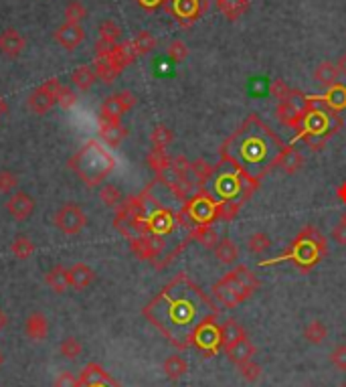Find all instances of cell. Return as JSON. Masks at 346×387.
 Here are the masks:
<instances>
[{"label": "cell", "instance_id": "obj_1", "mask_svg": "<svg viewBox=\"0 0 346 387\" xmlns=\"http://www.w3.org/2000/svg\"><path fill=\"white\" fill-rule=\"evenodd\" d=\"M142 315L172 347L188 349L199 329L215 320L219 311L201 286L179 274L142 308Z\"/></svg>", "mask_w": 346, "mask_h": 387}, {"label": "cell", "instance_id": "obj_2", "mask_svg": "<svg viewBox=\"0 0 346 387\" xmlns=\"http://www.w3.org/2000/svg\"><path fill=\"white\" fill-rule=\"evenodd\" d=\"M283 148L286 145L276 132L257 114H249V118L221 146V163L239 170L243 179L257 189L265 174L277 167Z\"/></svg>", "mask_w": 346, "mask_h": 387}, {"label": "cell", "instance_id": "obj_3", "mask_svg": "<svg viewBox=\"0 0 346 387\" xmlns=\"http://www.w3.org/2000/svg\"><path fill=\"white\" fill-rule=\"evenodd\" d=\"M255 187H252L243 174L233 169L227 163H221L211 176V197L219 203V219L229 221L237 215L241 205L252 197Z\"/></svg>", "mask_w": 346, "mask_h": 387}, {"label": "cell", "instance_id": "obj_4", "mask_svg": "<svg viewBox=\"0 0 346 387\" xmlns=\"http://www.w3.org/2000/svg\"><path fill=\"white\" fill-rule=\"evenodd\" d=\"M343 128V118L334 112L322 96H310V106L302 120L296 140H304L312 152L322 150L324 145Z\"/></svg>", "mask_w": 346, "mask_h": 387}, {"label": "cell", "instance_id": "obj_5", "mask_svg": "<svg viewBox=\"0 0 346 387\" xmlns=\"http://www.w3.org/2000/svg\"><path fill=\"white\" fill-rule=\"evenodd\" d=\"M69 169L79 176L85 187L93 189L110 176V172L115 169V158L97 140H88L69 158Z\"/></svg>", "mask_w": 346, "mask_h": 387}, {"label": "cell", "instance_id": "obj_6", "mask_svg": "<svg viewBox=\"0 0 346 387\" xmlns=\"http://www.w3.org/2000/svg\"><path fill=\"white\" fill-rule=\"evenodd\" d=\"M259 288V280L249 267L237 266L225 274L217 284H213V294L217 302L225 308H235L245 302Z\"/></svg>", "mask_w": 346, "mask_h": 387}, {"label": "cell", "instance_id": "obj_7", "mask_svg": "<svg viewBox=\"0 0 346 387\" xmlns=\"http://www.w3.org/2000/svg\"><path fill=\"white\" fill-rule=\"evenodd\" d=\"M326 249L328 247H326V240H324L322 233L316 227L308 225L298 233L290 252L286 256L277 258L276 262H292L302 272H310L326 256Z\"/></svg>", "mask_w": 346, "mask_h": 387}, {"label": "cell", "instance_id": "obj_8", "mask_svg": "<svg viewBox=\"0 0 346 387\" xmlns=\"http://www.w3.org/2000/svg\"><path fill=\"white\" fill-rule=\"evenodd\" d=\"M181 211L192 227L211 225L215 219H219V203L211 197L208 191H201V193L192 195L183 205Z\"/></svg>", "mask_w": 346, "mask_h": 387}, {"label": "cell", "instance_id": "obj_9", "mask_svg": "<svg viewBox=\"0 0 346 387\" xmlns=\"http://www.w3.org/2000/svg\"><path fill=\"white\" fill-rule=\"evenodd\" d=\"M308 106H310V96L292 90L288 99H283V101L277 104V120L281 122L283 126H288V128H296L298 130L302 120H304V116H306Z\"/></svg>", "mask_w": 346, "mask_h": 387}, {"label": "cell", "instance_id": "obj_10", "mask_svg": "<svg viewBox=\"0 0 346 387\" xmlns=\"http://www.w3.org/2000/svg\"><path fill=\"white\" fill-rule=\"evenodd\" d=\"M61 81L51 77L47 79L45 83H41L33 94H28L26 97V108L37 114V116H45L47 112H51L55 106H57V96H59V90H61Z\"/></svg>", "mask_w": 346, "mask_h": 387}, {"label": "cell", "instance_id": "obj_11", "mask_svg": "<svg viewBox=\"0 0 346 387\" xmlns=\"http://www.w3.org/2000/svg\"><path fill=\"white\" fill-rule=\"evenodd\" d=\"M55 227L63 233V236H77L83 231V227L88 225V215L83 211L81 205L77 203H65L57 209L55 217H53Z\"/></svg>", "mask_w": 346, "mask_h": 387}, {"label": "cell", "instance_id": "obj_12", "mask_svg": "<svg viewBox=\"0 0 346 387\" xmlns=\"http://www.w3.org/2000/svg\"><path fill=\"white\" fill-rule=\"evenodd\" d=\"M136 96L128 90L120 92V94H112V96L106 97V101L101 104L99 108V118L104 120H114L122 122V116L128 114L134 106H136Z\"/></svg>", "mask_w": 346, "mask_h": 387}, {"label": "cell", "instance_id": "obj_13", "mask_svg": "<svg viewBox=\"0 0 346 387\" xmlns=\"http://www.w3.org/2000/svg\"><path fill=\"white\" fill-rule=\"evenodd\" d=\"M192 347H197L205 357H215L219 351H223L221 324H217V318L199 329V333L195 335V340H192Z\"/></svg>", "mask_w": 346, "mask_h": 387}, {"label": "cell", "instance_id": "obj_14", "mask_svg": "<svg viewBox=\"0 0 346 387\" xmlns=\"http://www.w3.org/2000/svg\"><path fill=\"white\" fill-rule=\"evenodd\" d=\"M205 10L207 0H170V13L185 24H190L199 17H203Z\"/></svg>", "mask_w": 346, "mask_h": 387}, {"label": "cell", "instance_id": "obj_15", "mask_svg": "<svg viewBox=\"0 0 346 387\" xmlns=\"http://www.w3.org/2000/svg\"><path fill=\"white\" fill-rule=\"evenodd\" d=\"M4 207L15 221H26L35 213V199L24 191H15L6 199Z\"/></svg>", "mask_w": 346, "mask_h": 387}, {"label": "cell", "instance_id": "obj_16", "mask_svg": "<svg viewBox=\"0 0 346 387\" xmlns=\"http://www.w3.org/2000/svg\"><path fill=\"white\" fill-rule=\"evenodd\" d=\"M79 387H122L114 377L97 363H88L79 375Z\"/></svg>", "mask_w": 346, "mask_h": 387}, {"label": "cell", "instance_id": "obj_17", "mask_svg": "<svg viewBox=\"0 0 346 387\" xmlns=\"http://www.w3.org/2000/svg\"><path fill=\"white\" fill-rule=\"evenodd\" d=\"M53 37H55V43L59 47H63L65 51H75L85 41V31H83L81 24L63 23L61 26H57Z\"/></svg>", "mask_w": 346, "mask_h": 387}, {"label": "cell", "instance_id": "obj_18", "mask_svg": "<svg viewBox=\"0 0 346 387\" xmlns=\"http://www.w3.org/2000/svg\"><path fill=\"white\" fill-rule=\"evenodd\" d=\"M130 247L140 260H154V258L160 256V252L164 249V238L148 233V236H142L138 240H132Z\"/></svg>", "mask_w": 346, "mask_h": 387}, {"label": "cell", "instance_id": "obj_19", "mask_svg": "<svg viewBox=\"0 0 346 387\" xmlns=\"http://www.w3.org/2000/svg\"><path fill=\"white\" fill-rule=\"evenodd\" d=\"M24 47H26V41L17 28H6L0 33V53L2 55L17 59L24 51Z\"/></svg>", "mask_w": 346, "mask_h": 387}, {"label": "cell", "instance_id": "obj_20", "mask_svg": "<svg viewBox=\"0 0 346 387\" xmlns=\"http://www.w3.org/2000/svg\"><path fill=\"white\" fill-rule=\"evenodd\" d=\"M128 136V130L122 126V122H114V120H104L99 118V138L112 148H117V146L124 142V138Z\"/></svg>", "mask_w": 346, "mask_h": 387}, {"label": "cell", "instance_id": "obj_21", "mask_svg": "<svg viewBox=\"0 0 346 387\" xmlns=\"http://www.w3.org/2000/svg\"><path fill=\"white\" fill-rule=\"evenodd\" d=\"M24 335L35 343H41L49 337V320L43 313H31L24 320Z\"/></svg>", "mask_w": 346, "mask_h": 387}, {"label": "cell", "instance_id": "obj_22", "mask_svg": "<svg viewBox=\"0 0 346 387\" xmlns=\"http://www.w3.org/2000/svg\"><path fill=\"white\" fill-rule=\"evenodd\" d=\"M67 274H69V286L73 290H85V288L92 286L93 280H95V272L83 262H77V264L67 267Z\"/></svg>", "mask_w": 346, "mask_h": 387}, {"label": "cell", "instance_id": "obj_23", "mask_svg": "<svg viewBox=\"0 0 346 387\" xmlns=\"http://www.w3.org/2000/svg\"><path fill=\"white\" fill-rule=\"evenodd\" d=\"M136 49L132 45V41H126V43H117L114 47V51L108 55V59L112 61V65L115 67V72L122 73L128 65H132L136 61Z\"/></svg>", "mask_w": 346, "mask_h": 387}, {"label": "cell", "instance_id": "obj_24", "mask_svg": "<svg viewBox=\"0 0 346 387\" xmlns=\"http://www.w3.org/2000/svg\"><path fill=\"white\" fill-rule=\"evenodd\" d=\"M255 351H257V349H255L254 343H252V340L245 337L243 340H239L237 345H233L231 349H227V351H225V355H227V359H229L231 363L239 367L241 363H247V361H252V359H254Z\"/></svg>", "mask_w": 346, "mask_h": 387}, {"label": "cell", "instance_id": "obj_25", "mask_svg": "<svg viewBox=\"0 0 346 387\" xmlns=\"http://www.w3.org/2000/svg\"><path fill=\"white\" fill-rule=\"evenodd\" d=\"M45 284L51 288V290L55 292V294H63V292H67V288H71L67 267L61 266V264L51 267V270L45 274Z\"/></svg>", "mask_w": 346, "mask_h": 387}, {"label": "cell", "instance_id": "obj_26", "mask_svg": "<svg viewBox=\"0 0 346 387\" xmlns=\"http://www.w3.org/2000/svg\"><path fill=\"white\" fill-rule=\"evenodd\" d=\"M277 167L283 170L286 174H296L304 167V156H302V152L296 146H286L281 156H279Z\"/></svg>", "mask_w": 346, "mask_h": 387}, {"label": "cell", "instance_id": "obj_27", "mask_svg": "<svg viewBox=\"0 0 346 387\" xmlns=\"http://www.w3.org/2000/svg\"><path fill=\"white\" fill-rule=\"evenodd\" d=\"M247 337L245 329L237 322V320H225V324H221V340H223V351L231 349L233 345H237L239 340H243Z\"/></svg>", "mask_w": 346, "mask_h": 387}, {"label": "cell", "instance_id": "obj_28", "mask_svg": "<svg viewBox=\"0 0 346 387\" xmlns=\"http://www.w3.org/2000/svg\"><path fill=\"white\" fill-rule=\"evenodd\" d=\"M95 79H97V75H95V69L92 65H79L71 73V85L79 92H90Z\"/></svg>", "mask_w": 346, "mask_h": 387}, {"label": "cell", "instance_id": "obj_29", "mask_svg": "<svg viewBox=\"0 0 346 387\" xmlns=\"http://www.w3.org/2000/svg\"><path fill=\"white\" fill-rule=\"evenodd\" d=\"M338 67H336V63H332V61H322L318 67H316V72H314V79L326 88V90H330L332 85H336L338 83Z\"/></svg>", "mask_w": 346, "mask_h": 387}, {"label": "cell", "instance_id": "obj_30", "mask_svg": "<svg viewBox=\"0 0 346 387\" xmlns=\"http://www.w3.org/2000/svg\"><path fill=\"white\" fill-rule=\"evenodd\" d=\"M188 240H197V242L201 243L203 247H207V249L217 247V243L221 242L219 236H217V231L213 229V225H197V227L190 231Z\"/></svg>", "mask_w": 346, "mask_h": 387}, {"label": "cell", "instance_id": "obj_31", "mask_svg": "<svg viewBox=\"0 0 346 387\" xmlns=\"http://www.w3.org/2000/svg\"><path fill=\"white\" fill-rule=\"evenodd\" d=\"M217 6L229 21H237L247 13L249 0H217Z\"/></svg>", "mask_w": 346, "mask_h": 387}, {"label": "cell", "instance_id": "obj_32", "mask_svg": "<svg viewBox=\"0 0 346 387\" xmlns=\"http://www.w3.org/2000/svg\"><path fill=\"white\" fill-rule=\"evenodd\" d=\"M162 369H164V375H166L170 381H179L181 377H185V373L188 371V363H186L181 355H170V357L164 361Z\"/></svg>", "mask_w": 346, "mask_h": 387}, {"label": "cell", "instance_id": "obj_33", "mask_svg": "<svg viewBox=\"0 0 346 387\" xmlns=\"http://www.w3.org/2000/svg\"><path fill=\"white\" fill-rule=\"evenodd\" d=\"M215 256H217V260H219L221 264L233 266V264L237 262V258H239V247H237V243H233L231 240L225 238V240H221V242L217 243Z\"/></svg>", "mask_w": 346, "mask_h": 387}, {"label": "cell", "instance_id": "obj_34", "mask_svg": "<svg viewBox=\"0 0 346 387\" xmlns=\"http://www.w3.org/2000/svg\"><path fill=\"white\" fill-rule=\"evenodd\" d=\"M324 101L334 110V112H343L346 110V85L345 83H336L332 85L326 94H324Z\"/></svg>", "mask_w": 346, "mask_h": 387}, {"label": "cell", "instance_id": "obj_35", "mask_svg": "<svg viewBox=\"0 0 346 387\" xmlns=\"http://www.w3.org/2000/svg\"><path fill=\"white\" fill-rule=\"evenodd\" d=\"M170 156L166 154V150H160V148H152L150 152H148V156H146V163H148V167L156 172V176L162 174L164 170L170 169Z\"/></svg>", "mask_w": 346, "mask_h": 387}, {"label": "cell", "instance_id": "obj_36", "mask_svg": "<svg viewBox=\"0 0 346 387\" xmlns=\"http://www.w3.org/2000/svg\"><path fill=\"white\" fill-rule=\"evenodd\" d=\"M190 172H192L195 185H197V187H205L208 181H211V176H213L215 169H213V167L208 165L207 160L199 158V160L190 163Z\"/></svg>", "mask_w": 346, "mask_h": 387}, {"label": "cell", "instance_id": "obj_37", "mask_svg": "<svg viewBox=\"0 0 346 387\" xmlns=\"http://www.w3.org/2000/svg\"><path fill=\"white\" fill-rule=\"evenodd\" d=\"M93 65H95V75L104 81V83H114L115 77L120 75V73L115 72V67L112 65V61L108 59V57H95V61H93Z\"/></svg>", "mask_w": 346, "mask_h": 387}, {"label": "cell", "instance_id": "obj_38", "mask_svg": "<svg viewBox=\"0 0 346 387\" xmlns=\"http://www.w3.org/2000/svg\"><path fill=\"white\" fill-rule=\"evenodd\" d=\"M172 140H174V134H172V130L168 128V126H164V124H158L154 130H152V134H150V142L154 148H160V150H166L168 146L172 145Z\"/></svg>", "mask_w": 346, "mask_h": 387}, {"label": "cell", "instance_id": "obj_39", "mask_svg": "<svg viewBox=\"0 0 346 387\" xmlns=\"http://www.w3.org/2000/svg\"><path fill=\"white\" fill-rule=\"evenodd\" d=\"M10 249H13V254H15L19 260H26V258L33 256L35 243H33V240H31L28 236H17V238L13 240V243H10Z\"/></svg>", "mask_w": 346, "mask_h": 387}, {"label": "cell", "instance_id": "obj_40", "mask_svg": "<svg viewBox=\"0 0 346 387\" xmlns=\"http://www.w3.org/2000/svg\"><path fill=\"white\" fill-rule=\"evenodd\" d=\"M132 45L136 49V55H148V53H152L154 49H156V39L152 37V33H148V31H140L138 35H136V39L132 41Z\"/></svg>", "mask_w": 346, "mask_h": 387}, {"label": "cell", "instance_id": "obj_41", "mask_svg": "<svg viewBox=\"0 0 346 387\" xmlns=\"http://www.w3.org/2000/svg\"><path fill=\"white\" fill-rule=\"evenodd\" d=\"M328 331L320 320H312L306 329H304V339L308 340L310 345H320L326 339Z\"/></svg>", "mask_w": 346, "mask_h": 387}, {"label": "cell", "instance_id": "obj_42", "mask_svg": "<svg viewBox=\"0 0 346 387\" xmlns=\"http://www.w3.org/2000/svg\"><path fill=\"white\" fill-rule=\"evenodd\" d=\"M99 199H101L108 207H112V209H117V207L124 203V195H122V191H120L115 185H104V187L99 189Z\"/></svg>", "mask_w": 346, "mask_h": 387}, {"label": "cell", "instance_id": "obj_43", "mask_svg": "<svg viewBox=\"0 0 346 387\" xmlns=\"http://www.w3.org/2000/svg\"><path fill=\"white\" fill-rule=\"evenodd\" d=\"M59 353H61V357H65V359H69V361H75V359L83 353V345L75 339V337H67V339L61 340Z\"/></svg>", "mask_w": 346, "mask_h": 387}, {"label": "cell", "instance_id": "obj_44", "mask_svg": "<svg viewBox=\"0 0 346 387\" xmlns=\"http://www.w3.org/2000/svg\"><path fill=\"white\" fill-rule=\"evenodd\" d=\"M83 19H88V8L79 0H71L65 6V23L81 24Z\"/></svg>", "mask_w": 346, "mask_h": 387}, {"label": "cell", "instance_id": "obj_45", "mask_svg": "<svg viewBox=\"0 0 346 387\" xmlns=\"http://www.w3.org/2000/svg\"><path fill=\"white\" fill-rule=\"evenodd\" d=\"M120 37H122V28H120V24L115 23V21L108 19V21H104V23L99 24V39H101V41L117 43Z\"/></svg>", "mask_w": 346, "mask_h": 387}, {"label": "cell", "instance_id": "obj_46", "mask_svg": "<svg viewBox=\"0 0 346 387\" xmlns=\"http://www.w3.org/2000/svg\"><path fill=\"white\" fill-rule=\"evenodd\" d=\"M270 245H272V240H270V236L263 233V231H257V233H254V236L247 240V249H249L252 254H263Z\"/></svg>", "mask_w": 346, "mask_h": 387}, {"label": "cell", "instance_id": "obj_47", "mask_svg": "<svg viewBox=\"0 0 346 387\" xmlns=\"http://www.w3.org/2000/svg\"><path fill=\"white\" fill-rule=\"evenodd\" d=\"M170 169L174 170L181 179H186V181H192L195 183V179H192V172H190V163H188V158L186 156H174L172 160H170Z\"/></svg>", "mask_w": 346, "mask_h": 387}, {"label": "cell", "instance_id": "obj_48", "mask_svg": "<svg viewBox=\"0 0 346 387\" xmlns=\"http://www.w3.org/2000/svg\"><path fill=\"white\" fill-rule=\"evenodd\" d=\"M17 187H19L17 172H13V170H0V193H15Z\"/></svg>", "mask_w": 346, "mask_h": 387}, {"label": "cell", "instance_id": "obj_49", "mask_svg": "<svg viewBox=\"0 0 346 387\" xmlns=\"http://www.w3.org/2000/svg\"><path fill=\"white\" fill-rule=\"evenodd\" d=\"M239 373H241V377H243L245 381L254 384V381H257V379L261 377V367L252 359V361H247V363L239 365Z\"/></svg>", "mask_w": 346, "mask_h": 387}, {"label": "cell", "instance_id": "obj_50", "mask_svg": "<svg viewBox=\"0 0 346 387\" xmlns=\"http://www.w3.org/2000/svg\"><path fill=\"white\" fill-rule=\"evenodd\" d=\"M168 57L172 59V61H176V63H181V61H185L186 57H188V47H186L185 41H172L170 45H168Z\"/></svg>", "mask_w": 346, "mask_h": 387}, {"label": "cell", "instance_id": "obj_51", "mask_svg": "<svg viewBox=\"0 0 346 387\" xmlns=\"http://www.w3.org/2000/svg\"><path fill=\"white\" fill-rule=\"evenodd\" d=\"M75 104H77V94L67 85H61L59 96H57V106H61L63 110H69Z\"/></svg>", "mask_w": 346, "mask_h": 387}, {"label": "cell", "instance_id": "obj_52", "mask_svg": "<svg viewBox=\"0 0 346 387\" xmlns=\"http://www.w3.org/2000/svg\"><path fill=\"white\" fill-rule=\"evenodd\" d=\"M330 363L334 365L338 371H346V345H338V347L332 351Z\"/></svg>", "mask_w": 346, "mask_h": 387}, {"label": "cell", "instance_id": "obj_53", "mask_svg": "<svg viewBox=\"0 0 346 387\" xmlns=\"http://www.w3.org/2000/svg\"><path fill=\"white\" fill-rule=\"evenodd\" d=\"M270 92H272V96L276 97L277 101H283V99H288V96H290L292 90L288 88V83H286L283 79H276V81L272 83Z\"/></svg>", "mask_w": 346, "mask_h": 387}, {"label": "cell", "instance_id": "obj_54", "mask_svg": "<svg viewBox=\"0 0 346 387\" xmlns=\"http://www.w3.org/2000/svg\"><path fill=\"white\" fill-rule=\"evenodd\" d=\"M55 387H79V379L71 371H61L55 379Z\"/></svg>", "mask_w": 346, "mask_h": 387}, {"label": "cell", "instance_id": "obj_55", "mask_svg": "<svg viewBox=\"0 0 346 387\" xmlns=\"http://www.w3.org/2000/svg\"><path fill=\"white\" fill-rule=\"evenodd\" d=\"M332 238L338 245H346V223H338L334 229H332Z\"/></svg>", "mask_w": 346, "mask_h": 387}, {"label": "cell", "instance_id": "obj_56", "mask_svg": "<svg viewBox=\"0 0 346 387\" xmlns=\"http://www.w3.org/2000/svg\"><path fill=\"white\" fill-rule=\"evenodd\" d=\"M144 10H156L164 0H136Z\"/></svg>", "mask_w": 346, "mask_h": 387}, {"label": "cell", "instance_id": "obj_57", "mask_svg": "<svg viewBox=\"0 0 346 387\" xmlns=\"http://www.w3.org/2000/svg\"><path fill=\"white\" fill-rule=\"evenodd\" d=\"M336 67H338V73H340V75H345V77H346V53H343V55L338 57V61H336Z\"/></svg>", "mask_w": 346, "mask_h": 387}, {"label": "cell", "instance_id": "obj_58", "mask_svg": "<svg viewBox=\"0 0 346 387\" xmlns=\"http://www.w3.org/2000/svg\"><path fill=\"white\" fill-rule=\"evenodd\" d=\"M336 195H338V199H340L343 203H346V181L336 189Z\"/></svg>", "mask_w": 346, "mask_h": 387}, {"label": "cell", "instance_id": "obj_59", "mask_svg": "<svg viewBox=\"0 0 346 387\" xmlns=\"http://www.w3.org/2000/svg\"><path fill=\"white\" fill-rule=\"evenodd\" d=\"M8 112V104L4 101V97H0V118Z\"/></svg>", "mask_w": 346, "mask_h": 387}, {"label": "cell", "instance_id": "obj_60", "mask_svg": "<svg viewBox=\"0 0 346 387\" xmlns=\"http://www.w3.org/2000/svg\"><path fill=\"white\" fill-rule=\"evenodd\" d=\"M6 322H8V318H6V315H4V311L0 308V333L4 331V327H6Z\"/></svg>", "mask_w": 346, "mask_h": 387}, {"label": "cell", "instance_id": "obj_61", "mask_svg": "<svg viewBox=\"0 0 346 387\" xmlns=\"http://www.w3.org/2000/svg\"><path fill=\"white\" fill-rule=\"evenodd\" d=\"M340 223H346V211L340 215Z\"/></svg>", "mask_w": 346, "mask_h": 387}, {"label": "cell", "instance_id": "obj_62", "mask_svg": "<svg viewBox=\"0 0 346 387\" xmlns=\"http://www.w3.org/2000/svg\"><path fill=\"white\" fill-rule=\"evenodd\" d=\"M2 363H4V355H2V351H0V367H2Z\"/></svg>", "mask_w": 346, "mask_h": 387}, {"label": "cell", "instance_id": "obj_63", "mask_svg": "<svg viewBox=\"0 0 346 387\" xmlns=\"http://www.w3.org/2000/svg\"><path fill=\"white\" fill-rule=\"evenodd\" d=\"M340 387H346V384H343V386H340Z\"/></svg>", "mask_w": 346, "mask_h": 387}]
</instances>
